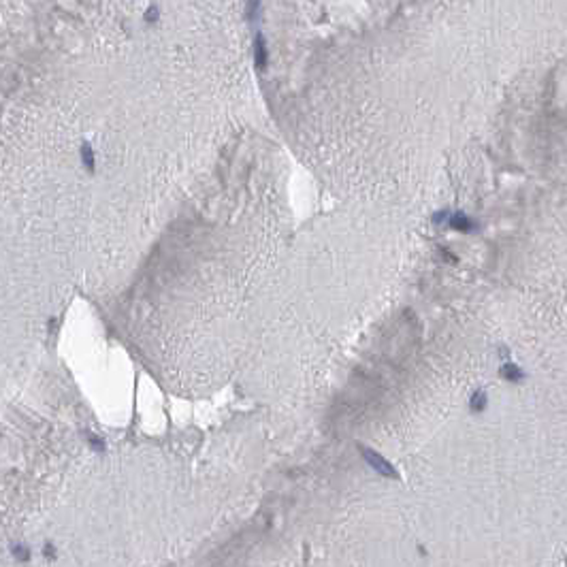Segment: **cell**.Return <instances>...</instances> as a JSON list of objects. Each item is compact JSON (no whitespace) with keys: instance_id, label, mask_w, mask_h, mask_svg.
<instances>
[{"instance_id":"6da1fadb","label":"cell","mask_w":567,"mask_h":567,"mask_svg":"<svg viewBox=\"0 0 567 567\" xmlns=\"http://www.w3.org/2000/svg\"><path fill=\"white\" fill-rule=\"evenodd\" d=\"M363 456H365V461L369 463V465L376 469L378 473H382V475H386V478H397V472H395V467L390 465L388 461L386 459H382L378 452H373V450H367V448H363Z\"/></svg>"},{"instance_id":"7a4b0ae2","label":"cell","mask_w":567,"mask_h":567,"mask_svg":"<svg viewBox=\"0 0 567 567\" xmlns=\"http://www.w3.org/2000/svg\"><path fill=\"white\" fill-rule=\"evenodd\" d=\"M450 226L456 228V230H463V233H472V230L475 228V224L469 220L465 214H454L452 218H450Z\"/></svg>"},{"instance_id":"3957f363","label":"cell","mask_w":567,"mask_h":567,"mask_svg":"<svg viewBox=\"0 0 567 567\" xmlns=\"http://www.w3.org/2000/svg\"><path fill=\"white\" fill-rule=\"evenodd\" d=\"M499 373H501V378L507 379V382H520V379H525V371L516 365H504Z\"/></svg>"},{"instance_id":"277c9868","label":"cell","mask_w":567,"mask_h":567,"mask_svg":"<svg viewBox=\"0 0 567 567\" xmlns=\"http://www.w3.org/2000/svg\"><path fill=\"white\" fill-rule=\"evenodd\" d=\"M254 60H256V66H258V68H265V66H267V45H265V38H262V36L256 38Z\"/></svg>"},{"instance_id":"5b68a950","label":"cell","mask_w":567,"mask_h":567,"mask_svg":"<svg viewBox=\"0 0 567 567\" xmlns=\"http://www.w3.org/2000/svg\"><path fill=\"white\" fill-rule=\"evenodd\" d=\"M469 408H472V411H482V410H484V408H486V395H484V392H482V390L473 392Z\"/></svg>"},{"instance_id":"8992f818","label":"cell","mask_w":567,"mask_h":567,"mask_svg":"<svg viewBox=\"0 0 567 567\" xmlns=\"http://www.w3.org/2000/svg\"><path fill=\"white\" fill-rule=\"evenodd\" d=\"M81 160L86 162V166L90 171H94V152H92V147H90V143L81 145Z\"/></svg>"},{"instance_id":"52a82bcc","label":"cell","mask_w":567,"mask_h":567,"mask_svg":"<svg viewBox=\"0 0 567 567\" xmlns=\"http://www.w3.org/2000/svg\"><path fill=\"white\" fill-rule=\"evenodd\" d=\"M258 9H260V0H250V2H248V11H246L248 19H252V17L258 15Z\"/></svg>"}]
</instances>
